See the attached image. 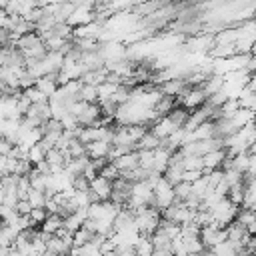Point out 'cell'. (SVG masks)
I'll use <instances>...</instances> for the list:
<instances>
[{
    "instance_id": "cell-9",
    "label": "cell",
    "mask_w": 256,
    "mask_h": 256,
    "mask_svg": "<svg viewBox=\"0 0 256 256\" xmlns=\"http://www.w3.org/2000/svg\"><path fill=\"white\" fill-rule=\"evenodd\" d=\"M60 228H64V216H60V214H50L48 218H46V222L40 226V230H44V232H48V234H56Z\"/></svg>"
},
{
    "instance_id": "cell-13",
    "label": "cell",
    "mask_w": 256,
    "mask_h": 256,
    "mask_svg": "<svg viewBox=\"0 0 256 256\" xmlns=\"http://www.w3.org/2000/svg\"><path fill=\"white\" fill-rule=\"evenodd\" d=\"M46 150L42 148V144L38 142V144H34L32 148H30V152H28V160L32 162V166H38L40 162H44L46 160Z\"/></svg>"
},
{
    "instance_id": "cell-21",
    "label": "cell",
    "mask_w": 256,
    "mask_h": 256,
    "mask_svg": "<svg viewBox=\"0 0 256 256\" xmlns=\"http://www.w3.org/2000/svg\"><path fill=\"white\" fill-rule=\"evenodd\" d=\"M100 176H104L106 180L114 182V180H118V178L122 176V172H120V170L116 168V164H114V162H110V164H108L106 168H102V170H100Z\"/></svg>"
},
{
    "instance_id": "cell-3",
    "label": "cell",
    "mask_w": 256,
    "mask_h": 256,
    "mask_svg": "<svg viewBox=\"0 0 256 256\" xmlns=\"http://www.w3.org/2000/svg\"><path fill=\"white\" fill-rule=\"evenodd\" d=\"M158 88H160V92H162L164 96L178 98V96L188 88V84H186L184 78H174V80H166V82H162Z\"/></svg>"
},
{
    "instance_id": "cell-10",
    "label": "cell",
    "mask_w": 256,
    "mask_h": 256,
    "mask_svg": "<svg viewBox=\"0 0 256 256\" xmlns=\"http://www.w3.org/2000/svg\"><path fill=\"white\" fill-rule=\"evenodd\" d=\"M118 86L120 84H114V82H104V84H100L98 86V102H106V100H112L114 98V94H116V90H118Z\"/></svg>"
},
{
    "instance_id": "cell-16",
    "label": "cell",
    "mask_w": 256,
    "mask_h": 256,
    "mask_svg": "<svg viewBox=\"0 0 256 256\" xmlns=\"http://www.w3.org/2000/svg\"><path fill=\"white\" fill-rule=\"evenodd\" d=\"M174 192H176V202H186L192 196V184L180 182V184L174 186Z\"/></svg>"
},
{
    "instance_id": "cell-25",
    "label": "cell",
    "mask_w": 256,
    "mask_h": 256,
    "mask_svg": "<svg viewBox=\"0 0 256 256\" xmlns=\"http://www.w3.org/2000/svg\"><path fill=\"white\" fill-rule=\"evenodd\" d=\"M252 92H256V72L254 74H250V80H248V84H246Z\"/></svg>"
},
{
    "instance_id": "cell-14",
    "label": "cell",
    "mask_w": 256,
    "mask_h": 256,
    "mask_svg": "<svg viewBox=\"0 0 256 256\" xmlns=\"http://www.w3.org/2000/svg\"><path fill=\"white\" fill-rule=\"evenodd\" d=\"M94 236H96V234H92L90 230H86V228L82 226L78 232H74V248H82V246H86L88 242H92Z\"/></svg>"
},
{
    "instance_id": "cell-11",
    "label": "cell",
    "mask_w": 256,
    "mask_h": 256,
    "mask_svg": "<svg viewBox=\"0 0 256 256\" xmlns=\"http://www.w3.org/2000/svg\"><path fill=\"white\" fill-rule=\"evenodd\" d=\"M80 100H84L86 104H98V86H94V84H82Z\"/></svg>"
},
{
    "instance_id": "cell-18",
    "label": "cell",
    "mask_w": 256,
    "mask_h": 256,
    "mask_svg": "<svg viewBox=\"0 0 256 256\" xmlns=\"http://www.w3.org/2000/svg\"><path fill=\"white\" fill-rule=\"evenodd\" d=\"M182 166H184V170H204V160H202V156H184V160H182Z\"/></svg>"
},
{
    "instance_id": "cell-20",
    "label": "cell",
    "mask_w": 256,
    "mask_h": 256,
    "mask_svg": "<svg viewBox=\"0 0 256 256\" xmlns=\"http://www.w3.org/2000/svg\"><path fill=\"white\" fill-rule=\"evenodd\" d=\"M68 156L70 158H82V156H88V150H86V144H82L78 138L70 144L68 148Z\"/></svg>"
},
{
    "instance_id": "cell-12",
    "label": "cell",
    "mask_w": 256,
    "mask_h": 256,
    "mask_svg": "<svg viewBox=\"0 0 256 256\" xmlns=\"http://www.w3.org/2000/svg\"><path fill=\"white\" fill-rule=\"evenodd\" d=\"M134 248H136V254H138V256H150V254L154 252V244H152V238L142 234V236H140V240L136 242V246H134Z\"/></svg>"
},
{
    "instance_id": "cell-2",
    "label": "cell",
    "mask_w": 256,
    "mask_h": 256,
    "mask_svg": "<svg viewBox=\"0 0 256 256\" xmlns=\"http://www.w3.org/2000/svg\"><path fill=\"white\" fill-rule=\"evenodd\" d=\"M226 158H228L226 148H220V150L208 152L206 156H202V160H204V172H210V170L222 168V166H224V162H226Z\"/></svg>"
},
{
    "instance_id": "cell-24",
    "label": "cell",
    "mask_w": 256,
    "mask_h": 256,
    "mask_svg": "<svg viewBox=\"0 0 256 256\" xmlns=\"http://www.w3.org/2000/svg\"><path fill=\"white\" fill-rule=\"evenodd\" d=\"M32 210H34V206L30 204V200H20V202L16 204V212H18L20 216H28Z\"/></svg>"
},
{
    "instance_id": "cell-26",
    "label": "cell",
    "mask_w": 256,
    "mask_h": 256,
    "mask_svg": "<svg viewBox=\"0 0 256 256\" xmlns=\"http://www.w3.org/2000/svg\"><path fill=\"white\" fill-rule=\"evenodd\" d=\"M200 256H216V254H214V252H212V250H204V252H202V254H200Z\"/></svg>"
},
{
    "instance_id": "cell-7",
    "label": "cell",
    "mask_w": 256,
    "mask_h": 256,
    "mask_svg": "<svg viewBox=\"0 0 256 256\" xmlns=\"http://www.w3.org/2000/svg\"><path fill=\"white\" fill-rule=\"evenodd\" d=\"M160 146H164V140L158 138L156 134H152V132L148 130V134L136 144V150H158Z\"/></svg>"
},
{
    "instance_id": "cell-17",
    "label": "cell",
    "mask_w": 256,
    "mask_h": 256,
    "mask_svg": "<svg viewBox=\"0 0 256 256\" xmlns=\"http://www.w3.org/2000/svg\"><path fill=\"white\" fill-rule=\"evenodd\" d=\"M140 154V168L152 172L154 170V150H138Z\"/></svg>"
},
{
    "instance_id": "cell-4",
    "label": "cell",
    "mask_w": 256,
    "mask_h": 256,
    "mask_svg": "<svg viewBox=\"0 0 256 256\" xmlns=\"http://www.w3.org/2000/svg\"><path fill=\"white\" fill-rule=\"evenodd\" d=\"M176 130H178V126H176L168 116H162L154 126H150V132H152V134H156V136H158V138H162V140H166L168 136H172Z\"/></svg>"
},
{
    "instance_id": "cell-5",
    "label": "cell",
    "mask_w": 256,
    "mask_h": 256,
    "mask_svg": "<svg viewBox=\"0 0 256 256\" xmlns=\"http://www.w3.org/2000/svg\"><path fill=\"white\" fill-rule=\"evenodd\" d=\"M86 150H88L90 160H96V158H108V156H110V150H112V144L98 140V142L88 144V146H86Z\"/></svg>"
},
{
    "instance_id": "cell-1",
    "label": "cell",
    "mask_w": 256,
    "mask_h": 256,
    "mask_svg": "<svg viewBox=\"0 0 256 256\" xmlns=\"http://www.w3.org/2000/svg\"><path fill=\"white\" fill-rule=\"evenodd\" d=\"M90 190L100 198V202H108V200L112 198V192H114L112 182H110V180H106L104 176L94 178V180L90 182Z\"/></svg>"
},
{
    "instance_id": "cell-22",
    "label": "cell",
    "mask_w": 256,
    "mask_h": 256,
    "mask_svg": "<svg viewBox=\"0 0 256 256\" xmlns=\"http://www.w3.org/2000/svg\"><path fill=\"white\" fill-rule=\"evenodd\" d=\"M48 216H50V214H48V210H46V208H34V210L30 212L32 222H34V224H40V226L46 222V218H48Z\"/></svg>"
},
{
    "instance_id": "cell-23",
    "label": "cell",
    "mask_w": 256,
    "mask_h": 256,
    "mask_svg": "<svg viewBox=\"0 0 256 256\" xmlns=\"http://www.w3.org/2000/svg\"><path fill=\"white\" fill-rule=\"evenodd\" d=\"M202 176H204V170H184V178H182V182L194 184V182L200 180Z\"/></svg>"
},
{
    "instance_id": "cell-8",
    "label": "cell",
    "mask_w": 256,
    "mask_h": 256,
    "mask_svg": "<svg viewBox=\"0 0 256 256\" xmlns=\"http://www.w3.org/2000/svg\"><path fill=\"white\" fill-rule=\"evenodd\" d=\"M234 206H244V200H246V182L242 184H236V186H230V192L226 196Z\"/></svg>"
},
{
    "instance_id": "cell-15",
    "label": "cell",
    "mask_w": 256,
    "mask_h": 256,
    "mask_svg": "<svg viewBox=\"0 0 256 256\" xmlns=\"http://www.w3.org/2000/svg\"><path fill=\"white\" fill-rule=\"evenodd\" d=\"M24 96L32 102V104H42V102H48L50 98L42 92V90H38L36 86H32V88H28V90H24Z\"/></svg>"
},
{
    "instance_id": "cell-19",
    "label": "cell",
    "mask_w": 256,
    "mask_h": 256,
    "mask_svg": "<svg viewBox=\"0 0 256 256\" xmlns=\"http://www.w3.org/2000/svg\"><path fill=\"white\" fill-rule=\"evenodd\" d=\"M28 200H30V204H32L34 208H46V202H48L46 192H40V190H34V188L30 190Z\"/></svg>"
},
{
    "instance_id": "cell-6",
    "label": "cell",
    "mask_w": 256,
    "mask_h": 256,
    "mask_svg": "<svg viewBox=\"0 0 256 256\" xmlns=\"http://www.w3.org/2000/svg\"><path fill=\"white\" fill-rule=\"evenodd\" d=\"M214 136H216V122H212V120L200 124V126L192 132V140H194V142H196V140H208V138H214Z\"/></svg>"
}]
</instances>
